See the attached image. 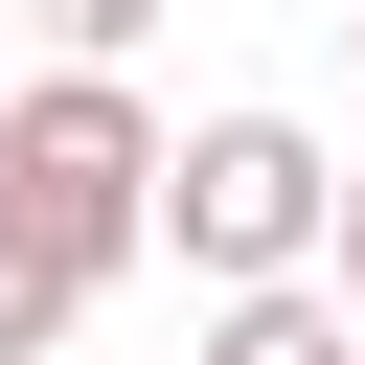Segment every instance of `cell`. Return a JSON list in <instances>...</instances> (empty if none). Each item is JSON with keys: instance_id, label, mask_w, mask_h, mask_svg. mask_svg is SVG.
Here are the masks:
<instances>
[{"instance_id": "obj_1", "label": "cell", "mask_w": 365, "mask_h": 365, "mask_svg": "<svg viewBox=\"0 0 365 365\" xmlns=\"http://www.w3.org/2000/svg\"><path fill=\"white\" fill-rule=\"evenodd\" d=\"M0 205L114 297V274L160 251V114H137V68H23V91H0Z\"/></svg>"}, {"instance_id": "obj_2", "label": "cell", "mask_w": 365, "mask_h": 365, "mask_svg": "<svg viewBox=\"0 0 365 365\" xmlns=\"http://www.w3.org/2000/svg\"><path fill=\"white\" fill-rule=\"evenodd\" d=\"M319 205H342L319 114H182V137H160V251H182L205 297H251V274H319Z\"/></svg>"}, {"instance_id": "obj_3", "label": "cell", "mask_w": 365, "mask_h": 365, "mask_svg": "<svg viewBox=\"0 0 365 365\" xmlns=\"http://www.w3.org/2000/svg\"><path fill=\"white\" fill-rule=\"evenodd\" d=\"M182 365H365V319L319 297V274H251V297H205V342Z\"/></svg>"}, {"instance_id": "obj_4", "label": "cell", "mask_w": 365, "mask_h": 365, "mask_svg": "<svg viewBox=\"0 0 365 365\" xmlns=\"http://www.w3.org/2000/svg\"><path fill=\"white\" fill-rule=\"evenodd\" d=\"M68 319H91V274H68V251L0 205V365H68Z\"/></svg>"}, {"instance_id": "obj_5", "label": "cell", "mask_w": 365, "mask_h": 365, "mask_svg": "<svg viewBox=\"0 0 365 365\" xmlns=\"http://www.w3.org/2000/svg\"><path fill=\"white\" fill-rule=\"evenodd\" d=\"M23 23H46V68H137L160 46V0H23Z\"/></svg>"}, {"instance_id": "obj_6", "label": "cell", "mask_w": 365, "mask_h": 365, "mask_svg": "<svg viewBox=\"0 0 365 365\" xmlns=\"http://www.w3.org/2000/svg\"><path fill=\"white\" fill-rule=\"evenodd\" d=\"M319 297L365 319V160H342V205H319Z\"/></svg>"}, {"instance_id": "obj_7", "label": "cell", "mask_w": 365, "mask_h": 365, "mask_svg": "<svg viewBox=\"0 0 365 365\" xmlns=\"http://www.w3.org/2000/svg\"><path fill=\"white\" fill-rule=\"evenodd\" d=\"M342 46H365V0H342Z\"/></svg>"}]
</instances>
